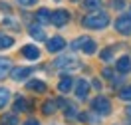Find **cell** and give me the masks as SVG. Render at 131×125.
<instances>
[{"label": "cell", "mask_w": 131, "mask_h": 125, "mask_svg": "<svg viewBox=\"0 0 131 125\" xmlns=\"http://www.w3.org/2000/svg\"><path fill=\"white\" fill-rule=\"evenodd\" d=\"M32 67H16L14 72H12V77L16 79V82H20V79H28L30 75H32Z\"/></svg>", "instance_id": "cell-9"}, {"label": "cell", "mask_w": 131, "mask_h": 125, "mask_svg": "<svg viewBox=\"0 0 131 125\" xmlns=\"http://www.w3.org/2000/svg\"><path fill=\"white\" fill-rule=\"evenodd\" d=\"M91 109H93V113H99V115H109V111H111V101L103 97V95H97L95 99L91 101Z\"/></svg>", "instance_id": "cell-2"}, {"label": "cell", "mask_w": 131, "mask_h": 125, "mask_svg": "<svg viewBox=\"0 0 131 125\" xmlns=\"http://www.w3.org/2000/svg\"><path fill=\"white\" fill-rule=\"evenodd\" d=\"M83 6L88 10H97L101 6V0H83Z\"/></svg>", "instance_id": "cell-22"}, {"label": "cell", "mask_w": 131, "mask_h": 125, "mask_svg": "<svg viewBox=\"0 0 131 125\" xmlns=\"http://www.w3.org/2000/svg\"><path fill=\"white\" fill-rule=\"evenodd\" d=\"M56 107H58L56 101H46V103L42 105V109H44V113H46V115H52V113H56Z\"/></svg>", "instance_id": "cell-19"}, {"label": "cell", "mask_w": 131, "mask_h": 125, "mask_svg": "<svg viewBox=\"0 0 131 125\" xmlns=\"http://www.w3.org/2000/svg\"><path fill=\"white\" fill-rule=\"evenodd\" d=\"M24 125H40L36 119H28V121H24Z\"/></svg>", "instance_id": "cell-28"}, {"label": "cell", "mask_w": 131, "mask_h": 125, "mask_svg": "<svg viewBox=\"0 0 131 125\" xmlns=\"http://www.w3.org/2000/svg\"><path fill=\"white\" fill-rule=\"evenodd\" d=\"M111 56H113V48H107V50H103L101 52V60H111Z\"/></svg>", "instance_id": "cell-25"}, {"label": "cell", "mask_w": 131, "mask_h": 125, "mask_svg": "<svg viewBox=\"0 0 131 125\" xmlns=\"http://www.w3.org/2000/svg\"><path fill=\"white\" fill-rule=\"evenodd\" d=\"M12 70V62L8 58H0V79H4Z\"/></svg>", "instance_id": "cell-14"}, {"label": "cell", "mask_w": 131, "mask_h": 125, "mask_svg": "<svg viewBox=\"0 0 131 125\" xmlns=\"http://www.w3.org/2000/svg\"><path fill=\"white\" fill-rule=\"evenodd\" d=\"M30 36H32L34 40H46V34H44V30H42L40 26H30Z\"/></svg>", "instance_id": "cell-17"}, {"label": "cell", "mask_w": 131, "mask_h": 125, "mask_svg": "<svg viewBox=\"0 0 131 125\" xmlns=\"http://www.w3.org/2000/svg\"><path fill=\"white\" fill-rule=\"evenodd\" d=\"M91 85H93V87H95V89H101V83H99V82H97V79H95V82L91 83Z\"/></svg>", "instance_id": "cell-29"}, {"label": "cell", "mask_w": 131, "mask_h": 125, "mask_svg": "<svg viewBox=\"0 0 131 125\" xmlns=\"http://www.w3.org/2000/svg\"><path fill=\"white\" fill-rule=\"evenodd\" d=\"M66 109H68V111H64L66 113V117H68V119H78V109L74 107V105H70V103H68V101H66Z\"/></svg>", "instance_id": "cell-20"}, {"label": "cell", "mask_w": 131, "mask_h": 125, "mask_svg": "<svg viewBox=\"0 0 131 125\" xmlns=\"http://www.w3.org/2000/svg\"><path fill=\"white\" fill-rule=\"evenodd\" d=\"M119 97H121L123 101H131V85L123 87L121 92H119Z\"/></svg>", "instance_id": "cell-24"}, {"label": "cell", "mask_w": 131, "mask_h": 125, "mask_svg": "<svg viewBox=\"0 0 131 125\" xmlns=\"http://www.w3.org/2000/svg\"><path fill=\"white\" fill-rule=\"evenodd\" d=\"M115 67H117V72H121V74H127V72L131 70V58H129V56H121V58L117 60Z\"/></svg>", "instance_id": "cell-11"}, {"label": "cell", "mask_w": 131, "mask_h": 125, "mask_svg": "<svg viewBox=\"0 0 131 125\" xmlns=\"http://www.w3.org/2000/svg\"><path fill=\"white\" fill-rule=\"evenodd\" d=\"M82 24L85 28H91V30H103L107 24H109V16L105 12H93V14H88L83 16Z\"/></svg>", "instance_id": "cell-1"}, {"label": "cell", "mask_w": 131, "mask_h": 125, "mask_svg": "<svg viewBox=\"0 0 131 125\" xmlns=\"http://www.w3.org/2000/svg\"><path fill=\"white\" fill-rule=\"evenodd\" d=\"M72 85H74V79L70 77V75H64L62 79H60V83H58V89L62 93H68L70 89H72Z\"/></svg>", "instance_id": "cell-13"}, {"label": "cell", "mask_w": 131, "mask_h": 125, "mask_svg": "<svg viewBox=\"0 0 131 125\" xmlns=\"http://www.w3.org/2000/svg\"><path fill=\"white\" fill-rule=\"evenodd\" d=\"M22 56L28 58V60H38L40 58V50H38L36 46H32V44H28V46L22 48Z\"/></svg>", "instance_id": "cell-10"}, {"label": "cell", "mask_w": 131, "mask_h": 125, "mask_svg": "<svg viewBox=\"0 0 131 125\" xmlns=\"http://www.w3.org/2000/svg\"><path fill=\"white\" fill-rule=\"evenodd\" d=\"M70 20V12L68 10H56V12H52V24L54 26H64L66 22Z\"/></svg>", "instance_id": "cell-5"}, {"label": "cell", "mask_w": 131, "mask_h": 125, "mask_svg": "<svg viewBox=\"0 0 131 125\" xmlns=\"http://www.w3.org/2000/svg\"><path fill=\"white\" fill-rule=\"evenodd\" d=\"M75 50H83L85 54H93L95 52V42L91 40V38H88V36H83V38H78V40L72 44Z\"/></svg>", "instance_id": "cell-4"}, {"label": "cell", "mask_w": 131, "mask_h": 125, "mask_svg": "<svg viewBox=\"0 0 131 125\" xmlns=\"http://www.w3.org/2000/svg\"><path fill=\"white\" fill-rule=\"evenodd\" d=\"M26 87L28 89H32V92H38V93H46V83L44 82H40V79H32V82H28L26 83Z\"/></svg>", "instance_id": "cell-12"}, {"label": "cell", "mask_w": 131, "mask_h": 125, "mask_svg": "<svg viewBox=\"0 0 131 125\" xmlns=\"http://www.w3.org/2000/svg\"><path fill=\"white\" fill-rule=\"evenodd\" d=\"M66 48V40L62 38V36H54V38H50L48 40V52H60Z\"/></svg>", "instance_id": "cell-7"}, {"label": "cell", "mask_w": 131, "mask_h": 125, "mask_svg": "<svg viewBox=\"0 0 131 125\" xmlns=\"http://www.w3.org/2000/svg\"><path fill=\"white\" fill-rule=\"evenodd\" d=\"M14 46V38L6 36V34H0V50H8Z\"/></svg>", "instance_id": "cell-16"}, {"label": "cell", "mask_w": 131, "mask_h": 125, "mask_svg": "<svg viewBox=\"0 0 131 125\" xmlns=\"http://www.w3.org/2000/svg\"><path fill=\"white\" fill-rule=\"evenodd\" d=\"M54 64H56V67H60V70H68V67L78 66V60H75L74 56H62V58H58Z\"/></svg>", "instance_id": "cell-6"}, {"label": "cell", "mask_w": 131, "mask_h": 125, "mask_svg": "<svg viewBox=\"0 0 131 125\" xmlns=\"http://www.w3.org/2000/svg\"><path fill=\"white\" fill-rule=\"evenodd\" d=\"M127 115L131 117V105H129V107H127Z\"/></svg>", "instance_id": "cell-30"}, {"label": "cell", "mask_w": 131, "mask_h": 125, "mask_svg": "<svg viewBox=\"0 0 131 125\" xmlns=\"http://www.w3.org/2000/svg\"><path fill=\"white\" fill-rule=\"evenodd\" d=\"M111 6H113V8H123L125 2H123V0H111Z\"/></svg>", "instance_id": "cell-27"}, {"label": "cell", "mask_w": 131, "mask_h": 125, "mask_svg": "<svg viewBox=\"0 0 131 125\" xmlns=\"http://www.w3.org/2000/svg\"><path fill=\"white\" fill-rule=\"evenodd\" d=\"M8 99H10V92L6 87H0V109L8 103Z\"/></svg>", "instance_id": "cell-21"}, {"label": "cell", "mask_w": 131, "mask_h": 125, "mask_svg": "<svg viewBox=\"0 0 131 125\" xmlns=\"http://www.w3.org/2000/svg\"><path fill=\"white\" fill-rule=\"evenodd\" d=\"M2 125H18V113H6L2 115Z\"/></svg>", "instance_id": "cell-18"}, {"label": "cell", "mask_w": 131, "mask_h": 125, "mask_svg": "<svg viewBox=\"0 0 131 125\" xmlns=\"http://www.w3.org/2000/svg\"><path fill=\"white\" fill-rule=\"evenodd\" d=\"M115 30L123 36H131V14H121L115 20Z\"/></svg>", "instance_id": "cell-3"}, {"label": "cell", "mask_w": 131, "mask_h": 125, "mask_svg": "<svg viewBox=\"0 0 131 125\" xmlns=\"http://www.w3.org/2000/svg\"><path fill=\"white\" fill-rule=\"evenodd\" d=\"M36 20L42 22V24H46V22H52V12L48 8H40L36 12Z\"/></svg>", "instance_id": "cell-15"}, {"label": "cell", "mask_w": 131, "mask_h": 125, "mask_svg": "<svg viewBox=\"0 0 131 125\" xmlns=\"http://www.w3.org/2000/svg\"><path fill=\"white\" fill-rule=\"evenodd\" d=\"M14 111H16V113L26 111V99H24V97H18V99H16V103H14Z\"/></svg>", "instance_id": "cell-23"}, {"label": "cell", "mask_w": 131, "mask_h": 125, "mask_svg": "<svg viewBox=\"0 0 131 125\" xmlns=\"http://www.w3.org/2000/svg\"><path fill=\"white\" fill-rule=\"evenodd\" d=\"M88 92H90V83H88V79H80L78 82V85H75V97L78 99H88Z\"/></svg>", "instance_id": "cell-8"}, {"label": "cell", "mask_w": 131, "mask_h": 125, "mask_svg": "<svg viewBox=\"0 0 131 125\" xmlns=\"http://www.w3.org/2000/svg\"><path fill=\"white\" fill-rule=\"evenodd\" d=\"M16 2L20 4V6H34L38 0H16Z\"/></svg>", "instance_id": "cell-26"}]
</instances>
